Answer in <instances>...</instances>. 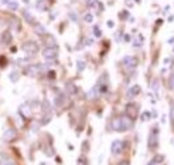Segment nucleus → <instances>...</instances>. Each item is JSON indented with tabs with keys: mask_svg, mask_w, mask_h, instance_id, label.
<instances>
[{
	"mask_svg": "<svg viewBox=\"0 0 174 165\" xmlns=\"http://www.w3.org/2000/svg\"><path fill=\"white\" fill-rule=\"evenodd\" d=\"M20 113L23 114L24 117H30L31 116V110H30V106L27 105H23L22 107H20Z\"/></svg>",
	"mask_w": 174,
	"mask_h": 165,
	"instance_id": "obj_13",
	"label": "nucleus"
},
{
	"mask_svg": "<svg viewBox=\"0 0 174 165\" xmlns=\"http://www.w3.org/2000/svg\"><path fill=\"white\" fill-rule=\"evenodd\" d=\"M85 22L86 23H92V15L91 13H87L85 16Z\"/></svg>",
	"mask_w": 174,
	"mask_h": 165,
	"instance_id": "obj_19",
	"label": "nucleus"
},
{
	"mask_svg": "<svg viewBox=\"0 0 174 165\" xmlns=\"http://www.w3.org/2000/svg\"><path fill=\"white\" fill-rule=\"evenodd\" d=\"M170 85L174 87V74H173V75H171V78H170Z\"/></svg>",
	"mask_w": 174,
	"mask_h": 165,
	"instance_id": "obj_24",
	"label": "nucleus"
},
{
	"mask_svg": "<svg viewBox=\"0 0 174 165\" xmlns=\"http://www.w3.org/2000/svg\"><path fill=\"white\" fill-rule=\"evenodd\" d=\"M94 35H95L96 38H98V37H101V31H99V28H98V27H94Z\"/></svg>",
	"mask_w": 174,
	"mask_h": 165,
	"instance_id": "obj_20",
	"label": "nucleus"
},
{
	"mask_svg": "<svg viewBox=\"0 0 174 165\" xmlns=\"http://www.w3.org/2000/svg\"><path fill=\"white\" fill-rule=\"evenodd\" d=\"M15 137H16V130H15V129H8V130H6V133H4L3 140L4 141H11V140H13Z\"/></svg>",
	"mask_w": 174,
	"mask_h": 165,
	"instance_id": "obj_9",
	"label": "nucleus"
},
{
	"mask_svg": "<svg viewBox=\"0 0 174 165\" xmlns=\"http://www.w3.org/2000/svg\"><path fill=\"white\" fill-rule=\"evenodd\" d=\"M123 150V142L121 140H115L111 144V153L113 154H119Z\"/></svg>",
	"mask_w": 174,
	"mask_h": 165,
	"instance_id": "obj_6",
	"label": "nucleus"
},
{
	"mask_svg": "<svg viewBox=\"0 0 174 165\" xmlns=\"http://www.w3.org/2000/svg\"><path fill=\"white\" fill-rule=\"evenodd\" d=\"M126 116L130 117L131 119H134L135 117L138 116V109H137V106L135 105H127V107H126Z\"/></svg>",
	"mask_w": 174,
	"mask_h": 165,
	"instance_id": "obj_7",
	"label": "nucleus"
},
{
	"mask_svg": "<svg viewBox=\"0 0 174 165\" xmlns=\"http://www.w3.org/2000/svg\"><path fill=\"white\" fill-rule=\"evenodd\" d=\"M119 165H130V162L129 161H122V162H119Z\"/></svg>",
	"mask_w": 174,
	"mask_h": 165,
	"instance_id": "obj_25",
	"label": "nucleus"
},
{
	"mask_svg": "<svg viewBox=\"0 0 174 165\" xmlns=\"http://www.w3.org/2000/svg\"><path fill=\"white\" fill-rule=\"evenodd\" d=\"M139 93H141V87H139L138 85H135L133 86V87H130L127 91V95L129 97H135V95H138Z\"/></svg>",
	"mask_w": 174,
	"mask_h": 165,
	"instance_id": "obj_10",
	"label": "nucleus"
},
{
	"mask_svg": "<svg viewBox=\"0 0 174 165\" xmlns=\"http://www.w3.org/2000/svg\"><path fill=\"white\" fill-rule=\"evenodd\" d=\"M147 145H149V148H151V149L157 148V145H158V133H157V129H154V130H153V132L149 134Z\"/></svg>",
	"mask_w": 174,
	"mask_h": 165,
	"instance_id": "obj_3",
	"label": "nucleus"
},
{
	"mask_svg": "<svg viewBox=\"0 0 174 165\" xmlns=\"http://www.w3.org/2000/svg\"><path fill=\"white\" fill-rule=\"evenodd\" d=\"M36 7H38L39 10H46V0H40L39 3L36 4Z\"/></svg>",
	"mask_w": 174,
	"mask_h": 165,
	"instance_id": "obj_18",
	"label": "nucleus"
},
{
	"mask_svg": "<svg viewBox=\"0 0 174 165\" xmlns=\"http://www.w3.org/2000/svg\"><path fill=\"white\" fill-rule=\"evenodd\" d=\"M121 132H125V130H129V129L133 128V119L127 116L121 117Z\"/></svg>",
	"mask_w": 174,
	"mask_h": 165,
	"instance_id": "obj_2",
	"label": "nucleus"
},
{
	"mask_svg": "<svg viewBox=\"0 0 174 165\" xmlns=\"http://www.w3.org/2000/svg\"><path fill=\"white\" fill-rule=\"evenodd\" d=\"M23 50L28 54V55H34V54L38 53V44L34 43V42H28L23 46Z\"/></svg>",
	"mask_w": 174,
	"mask_h": 165,
	"instance_id": "obj_4",
	"label": "nucleus"
},
{
	"mask_svg": "<svg viewBox=\"0 0 174 165\" xmlns=\"http://www.w3.org/2000/svg\"><path fill=\"white\" fill-rule=\"evenodd\" d=\"M111 128H113V130H115V132H121V119L119 118L113 119Z\"/></svg>",
	"mask_w": 174,
	"mask_h": 165,
	"instance_id": "obj_11",
	"label": "nucleus"
},
{
	"mask_svg": "<svg viewBox=\"0 0 174 165\" xmlns=\"http://www.w3.org/2000/svg\"><path fill=\"white\" fill-rule=\"evenodd\" d=\"M170 119H171V122L174 124V107H171V116H170Z\"/></svg>",
	"mask_w": 174,
	"mask_h": 165,
	"instance_id": "obj_23",
	"label": "nucleus"
},
{
	"mask_svg": "<svg viewBox=\"0 0 174 165\" xmlns=\"http://www.w3.org/2000/svg\"><path fill=\"white\" fill-rule=\"evenodd\" d=\"M10 79L12 81V82H16V81L19 79V74L15 73V71H13V73H11L10 74Z\"/></svg>",
	"mask_w": 174,
	"mask_h": 165,
	"instance_id": "obj_16",
	"label": "nucleus"
},
{
	"mask_svg": "<svg viewBox=\"0 0 174 165\" xmlns=\"http://www.w3.org/2000/svg\"><path fill=\"white\" fill-rule=\"evenodd\" d=\"M39 71H40V66H38V65H31V66H28L26 69V74H28L30 77H36Z\"/></svg>",
	"mask_w": 174,
	"mask_h": 165,
	"instance_id": "obj_8",
	"label": "nucleus"
},
{
	"mask_svg": "<svg viewBox=\"0 0 174 165\" xmlns=\"http://www.w3.org/2000/svg\"><path fill=\"white\" fill-rule=\"evenodd\" d=\"M43 56L47 60H54L58 56V48L56 47H47L43 50Z\"/></svg>",
	"mask_w": 174,
	"mask_h": 165,
	"instance_id": "obj_1",
	"label": "nucleus"
},
{
	"mask_svg": "<svg viewBox=\"0 0 174 165\" xmlns=\"http://www.w3.org/2000/svg\"><path fill=\"white\" fill-rule=\"evenodd\" d=\"M1 40H3V43H10L11 40H12V37H11V34L10 32H4L3 34V38H1Z\"/></svg>",
	"mask_w": 174,
	"mask_h": 165,
	"instance_id": "obj_14",
	"label": "nucleus"
},
{
	"mask_svg": "<svg viewBox=\"0 0 174 165\" xmlns=\"http://www.w3.org/2000/svg\"><path fill=\"white\" fill-rule=\"evenodd\" d=\"M78 65H79V66H78L79 70H83V69H85V63H83V62H80V60H79Z\"/></svg>",
	"mask_w": 174,
	"mask_h": 165,
	"instance_id": "obj_22",
	"label": "nucleus"
},
{
	"mask_svg": "<svg viewBox=\"0 0 174 165\" xmlns=\"http://www.w3.org/2000/svg\"><path fill=\"white\" fill-rule=\"evenodd\" d=\"M24 18H26V19L28 20L30 23H34V16L31 15L30 12H28V11H26V12H24Z\"/></svg>",
	"mask_w": 174,
	"mask_h": 165,
	"instance_id": "obj_17",
	"label": "nucleus"
},
{
	"mask_svg": "<svg viewBox=\"0 0 174 165\" xmlns=\"http://www.w3.org/2000/svg\"><path fill=\"white\" fill-rule=\"evenodd\" d=\"M4 165H15V162H12V161H8V162H6Z\"/></svg>",
	"mask_w": 174,
	"mask_h": 165,
	"instance_id": "obj_26",
	"label": "nucleus"
},
{
	"mask_svg": "<svg viewBox=\"0 0 174 165\" xmlns=\"http://www.w3.org/2000/svg\"><path fill=\"white\" fill-rule=\"evenodd\" d=\"M142 118H143V121H146L147 118H150V113H143V116H142Z\"/></svg>",
	"mask_w": 174,
	"mask_h": 165,
	"instance_id": "obj_21",
	"label": "nucleus"
},
{
	"mask_svg": "<svg viewBox=\"0 0 174 165\" xmlns=\"http://www.w3.org/2000/svg\"><path fill=\"white\" fill-rule=\"evenodd\" d=\"M3 3H4V4H7V6L10 7L11 10H17V7H19L17 1H15V0H4Z\"/></svg>",
	"mask_w": 174,
	"mask_h": 165,
	"instance_id": "obj_12",
	"label": "nucleus"
},
{
	"mask_svg": "<svg viewBox=\"0 0 174 165\" xmlns=\"http://www.w3.org/2000/svg\"><path fill=\"white\" fill-rule=\"evenodd\" d=\"M123 63L127 69H135L137 65H138V59L134 58V56H125L123 58Z\"/></svg>",
	"mask_w": 174,
	"mask_h": 165,
	"instance_id": "obj_5",
	"label": "nucleus"
},
{
	"mask_svg": "<svg viewBox=\"0 0 174 165\" xmlns=\"http://www.w3.org/2000/svg\"><path fill=\"white\" fill-rule=\"evenodd\" d=\"M35 31L39 34V35H44V34H47V32H46V28H44L43 26H40V24L35 26Z\"/></svg>",
	"mask_w": 174,
	"mask_h": 165,
	"instance_id": "obj_15",
	"label": "nucleus"
}]
</instances>
